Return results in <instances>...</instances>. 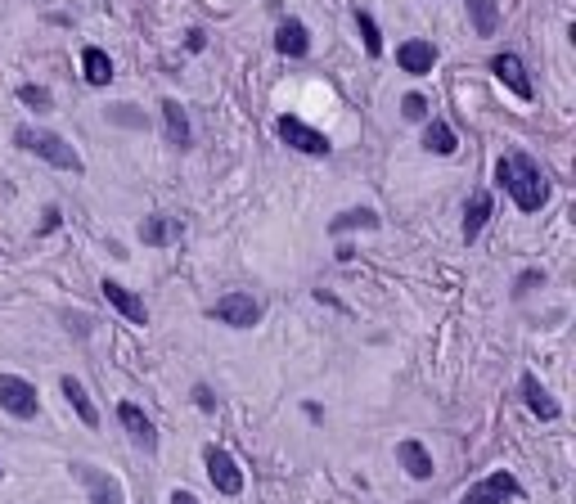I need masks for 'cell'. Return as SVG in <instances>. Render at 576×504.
Wrapping results in <instances>:
<instances>
[{
    "label": "cell",
    "instance_id": "6da1fadb",
    "mask_svg": "<svg viewBox=\"0 0 576 504\" xmlns=\"http://www.w3.org/2000/svg\"><path fill=\"white\" fill-rule=\"evenodd\" d=\"M495 180L509 189L513 203H518L522 212H540V207L549 203V176L540 171L536 158H527V153H509V158L495 162Z\"/></svg>",
    "mask_w": 576,
    "mask_h": 504
},
{
    "label": "cell",
    "instance_id": "7a4b0ae2",
    "mask_svg": "<svg viewBox=\"0 0 576 504\" xmlns=\"http://www.w3.org/2000/svg\"><path fill=\"white\" fill-rule=\"evenodd\" d=\"M14 144L23 153H36V158H45L50 167H59V171H72V176H81L86 171V162H81V153L72 149L63 135H54V131H41V126H18L14 131Z\"/></svg>",
    "mask_w": 576,
    "mask_h": 504
},
{
    "label": "cell",
    "instance_id": "3957f363",
    "mask_svg": "<svg viewBox=\"0 0 576 504\" xmlns=\"http://www.w3.org/2000/svg\"><path fill=\"white\" fill-rule=\"evenodd\" d=\"M0 410L14 414V419H36V414H41L36 387L18 374H0Z\"/></svg>",
    "mask_w": 576,
    "mask_h": 504
},
{
    "label": "cell",
    "instance_id": "277c9868",
    "mask_svg": "<svg viewBox=\"0 0 576 504\" xmlns=\"http://www.w3.org/2000/svg\"><path fill=\"white\" fill-rule=\"evenodd\" d=\"M275 131H279V140L288 144V149H297V153H311V158H324V153L333 149L329 144V135H320L315 126H306L302 117H279L275 122Z\"/></svg>",
    "mask_w": 576,
    "mask_h": 504
},
{
    "label": "cell",
    "instance_id": "5b68a950",
    "mask_svg": "<svg viewBox=\"0 0 576 504\" xmlns=\"http://www.w3.org/2000/svg\"><path fill=\"white\" fill-rule=\"evenodd\" d=\"M207 315L221 320V324H230V329H252V324L261 320V302L252 293H225Z\"/></svg>",
    "mask_w": 576,
    "mask_h": 504
},
{
    "label": "cell",
    "instance_id": "8992f818",
    "mask_svg": "<svg viewBox=\"0 0 576 504\" xmlns=\"http://www.w3.org/2000/svg\"><path fill=\"white\" fill-rule=\"evenodd\" d=\"M203 464H207V477H212V486L221 495H239L243 491V473H239V464L230 459V450L207 446L203 450Z\"/></svg>",
    "mask_w": 576,
    "mask_h": 504
},
{
    "label": "cell",
    "instance_id": "52a82bcc",
    "mask_svg": "<svg viewBox=\"0 0 576 504\" xmlns=\"http://www.w3.org/2000/svg\"><path fill=\"white\" fill-rule=\"evenodd\" d=\"M518 491H522V486H518V477H513V473H504V468H500V473H491V477H486V482L468 486V491H464V500H459V504H504V500H513V495H518Z\"/></svg>",
    "mask_w": 576,
    "mask_h": 504
},
{
    "label": "cell",
    "instance_id": "ba28073f",
    "mask_svg": "<svg viewBox=\"0 0 576 504\" xmlns=\"http://www.w3.org/2000/svg\"><path fill=\"white\" fill-rule=\"evenodd\" d=\"M396 63H401V72H410V77H428L432 68H437V45L432 41H401L396 45Z\"/></svg>",
    "mask_w": 576,
    "mask_h": 504
},
{
    "label": "cell",
    "instance_id": "9c48e42d",
    "mask_svg": "<svg viewBox=\"0 0 576 504\" xmlns=\"http://www.w3.org/2000/svg\"><path fill=\"white\" fill-rule=\"evenodd\" d=\"M117 419H122V428L131 432V441H135L140 450H149V455L158 450V428H153V419L140 410V405L122 401V405H117Z\"/></svg>",
    "mask_w": 576,
    "mask_h": 504
},
{
    "label": "cell",
    "instance_id": "30bf717a",
    "mask_svg": "<svg viewBox=\"0 0 576 504\" xmlns=\"http://www.w3.org/2000/svg\"><path fill=\"white\" fill-rule=\"evenodd\" d=\"M72 473H77L81 482H86L90 504H126V500H122V486H117V477L99 473L95 464H72Z\"/></svg>",
    "mask_w": 576,
    "mask_h": 504
},
{
    "label": "cell",
    "instance_id": "8fae6325",
    "mask_svg": "<svg viewBox=\"0 0 576 504\" xmlns=\"http://www.w3.org/2000/svg\"><path fill=\"white\" fill-rule=\"evenodd\" d=\"M99 288H104L108 306H113L117 315H126V320H131V324H144V320H149V306H144V297H135L126 284H117V279H104V284H99Z\"/></svg>",
    "mask_w": 576,
    "mask_h": 504
},
{
    "label": "cell",
    "instance_id": "7c38bea8",
    "mask_svg": "<svg viewBox=\"0 0 576 504\" xmlns=\"http://www.w3.org/2000/svg\"><path fill=\"white\" fill-rule=\"evenodd\" d=\"M491 72H495V81H500V86H509L518 99H531V77H527V68H522L518 54H495Z\"/></svg>",
    "mask_w": 576,
    "mask_h": 504
},
{
    "label": "cell",
    "instance_id": "4fadbf2b",
    "mask_svg": "<svg viewBox=\"0 0 576 504\" xmlns=\"http://www.w3.org/2000/svg\"><path fill=\"white\" fill-rule=\"evenodd\" d=\"M140 239L149 243V248L180 243V239H185V221H180V216H144V221H140Z\"/></svg>",
    "mask_w": 576,
    "mask_h": 504
},
{
    "label": "cell",
    "instance_id": "5bb4252c",
    "mask_svg": "<svg viewBox=\"0 0 576 504\" xmlns=\"http://www.w3.org/2000/svg\"><path fill=\"white\" fill-rule=\"evenodd\" d=\"M275 50L288 54V59H306V50H311V32H306L302 18H284V23H279Z\"/></svg>",
    "mask_w": 576,
    "mask_h": 504
},
{
    "label": "cell",
    "instance_id": "9a60e30c",
    "mask_svg": "<svg viewBox=\"0 0 576 504\" xmlns=\"http://www.w3.org/2000/svg\"><path fill=\"white\" fill-rule=\"evenodd\" d=\"M396 459H401V468L414 477V482H428L437 468H432V455H428V446L423 441H414V437H405L401 446H396Z\"/></svg>",
    "mask_w": 576,
    "mask_h": 504
},
{
    "label": "cell",
    "instance_id": "2e32d148",
    "mask_svg": "<svg viewBox=\"0 0 576 504\" xmlns=\"http://www.w3.org/2000/svg\"><path fill=\"white\" fill-rule=\"evenodd\" d=\"M486 221H491V194H486V189H473V194H468V207H464V243H473Z\"/></svg>",
    "mask_w": 576,
    "mask_h": 504
},
{
    "label": "cell",
    "instance_id": "e0dca14e",
    "mask_svg": "<svg viewBox=\"0 0 576 504\" xmlns=\"http://www.w3.org/2000/svg\"><path fill=\"white\" fill-rule=\"evenodd\" d=\"M522 396H527V410L536 414V419H545V423L558 419V401L536 383V374H522Z\"/></svg>",
    "mask_w": 576,
    "mask_h": 504
},
{
    "label": "cell",
    "instance_id": "ac0fdd59",
    "mask_svg": "<svg viewBox=\"0 0 576 504\" xmlns=\"http://www.w3.org/2000/svg\"><path fill=\"white\" fill-rule=\"evenodd\" d=\"M59 392L68 396V405H72V410H77V419L86 423V428H95V423H99V410H95V405H90L86 387H81L72 374H63V378H59Z\"/></svg>",
    "mask_w": 576,
    "mask_h": 504
},
{
    "label": "cell",
    "instance_id": "d6986e66",
    "mask_svg": "<svg viewBox=\"0 0 576 504\" xmlns=\"http://www.w3.org/2000/svg\"><path fill=\"white\" fill-rule=\"evenodd\" d=\"M162 122H167V144L189 149V117L180 108V99H162Z\"/></svg>",
    "mask_w": 576,
    "mask_h": 504
},
{
    "label": "cell",
    "instance_id": "ffe728a7",
    "mask_svg": "<svg viewBox=\"0 0 576 504\" xmlns=\"http://www.w3.org/2000/svg\"><path fill=\"white\" fill-rule=\"evenodd\" d=\"M81 72H86L90 86H108V81H113V59H108L99 45H86V50H81Z\"/></svg>",
    "mask_w": 576,
    "mask_h": 504
},
{
    "label": "cell",
    "instance_id": "44dd1931",
    "mask_svg": "<svg viewBox=\"0 0 576 504\" xmlns=\"http://www.w3.org/2000/svg\"><path fill=\"white\" fill-rule=\"evenodd\" d=\"M423 149H428V153H441V158H450V153L459 149V140H455V131H450V122L432 117V122L423 126Z\"/></svg>",
    "mask_w": 576,
    "mask_h": 504
},
{
    "label": "cell",
    "instance_id": "7402d4cb",
    "mask_svg": "<svg viewBox=\"0 0 576 504\" xmlns=\"http://www.w3.org/2000/svg\"><path fill=\"white\" fill-rule=\"evenodd\" d=\"M468 14H473L477 36H495V27H500V9H495V0H468Z\"/></svg>",
    "mask_w": 576,
    "mask_h": 504
},
{
    "label": "cell",
    "instance_id": "603a6c76",
    "mask_svg": "<svg viewBox=\"0 0 576 504\" xmlns=\"http://www.w3.org/2000/svg\"><path fill=\"white\" fill-rule=\"evenodd\" d=\"M374 230L378 225V212H369V207H351V212H342V216H333L329 221V234H347V230Z\"/></svg>",
    "mask_w": 576,
    "mask_h": 504
},
{
    "label": "cell",
    "instance_id": "cb8c5ba5",
    "mask_svg": "<svg viewBox=\"0 0 576 504\" xmlns=\"http://www.w3.org/2000/svg\"><path fill=\"white\" fill-rule=\"evenodd\" d=\"M356 27H360V36H365V50L378 59V54H383V36H378V23H374L369 14H360V9H356Z\"/></svg>",
    "mask_w": 576,
    "mask_h": 504
},
{
    "label": "cell",
    "instance_id": "d4e9b609",
    "mask_svg": "<svg viewBox=\"0 0 576 504\" xmlns=\"http://www.w3.org/2000/svg\"><path fill=\"white\" fill-rule=\"evenodd\" d=\"M18 99H23L27 108H36V113H50V104H54L45 86H18Z\"/></svg>",
    "mask_w": 576,
    "mask_h": 504
},
{
    "label": "cell",
    "instance_id": "484cf974",
    "mask_svg": "<svg viewBox=\"0 0 576 504\" xmlns=\"http://www.w3.org/2000/svg\"><path fill=\"white\" fill-rule=\"evenodd\" d=\"M401 113L410 117V122H423V117H428V99H423V95H405L401 99Z\"/></svg>",
    "mask_w": 576,
    "mask_h": 504
},
{
    "label": "cell",
    "instance_id": "4316f807",
    "mask_svg": "<svg viewBox=\"0 0 576 504\" xmlns=\"http://www.w3.org/2000/svg\"><path fill=\"white\" fill-rule=\"evenodd\" d=\"M536 284H545V270H527V275H518V284H513V293H518V297H527Z\"/></svg>",
    "mask_w": 576,
    "mask_h": 504
},
{
    "label": "cell",
    "instance_id": "83f0119b",
    "mask_svg": "<svg viewBox=\"0 0 576 504\" xmlns=\"http://www.w3.org/2000/svg\"><path fill=\"white\" fill-rule=\"evenodd\" d=\"M194 401H198V410H207V414L216 410V396H212V387H203V383L194 387Z\"/></svg>",
    "mask_w": 576,
    "mask_h": 504
},
{
    "label": "cell",
    "instance_id": "f1b7e54d",
    "mask_svg": "<svg viewBox=\"0 0 576 504\" xmlns=\"http://www.w3.org/2000/svg\"><path fill=\"white\" fill-rule=\"evenodd\" d=\"M41 230H45V234L59 230V207H45V225H41Z\"/></svg>",
    "mask_w": 576,
    "mask_h": 504
},
{
    "label": "cell",
    "instance_id": "f546056e",
    "mask_svg": "<svg viewBox=\"0 0 576 504\" xmlns=\"http://www.w3.org/2000/svg\"><path fill=\"white\" fill-rule=\"evenodd\" d=\"M171 504H198L189 491H171Z\"/></svg>",
    "mask_w": 576,
    "mask_h": 504
},
{
    "label": "cell",
    "instance_id": "4dcf8cb0",
    "mask_svg": "<svg viewBox=\"0 0 576 504\" xmlns=\"http://www.w3.org/2000/svg\"><path fill=\"white\" fill-rule=\"evenodd\" d=\"M0 477H5V468H0Z\"/></svg>",
    "mask_w": 576,
    "mask_h": 504
}]
</instances>
